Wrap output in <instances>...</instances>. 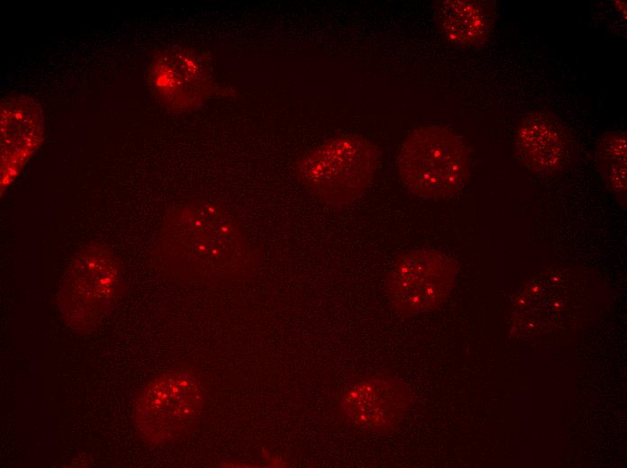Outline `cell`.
<instances>
[{
	"label": "cell",
	"mask_w": 627,
	"mask_h": 468,
	"mask_svg": "<svg viewBox=\"0 0 627 468\" xmlns=\"http://www.w3.org/2000/svg\"><path fill=\"white\" fill-rule=\"evenodd\" d=\"M203 405V390L193 374L166 373L150 382L136 399L134 426L144 441L166 444L194 424Z\"/></svg>",
	"instance_id": "cell-5"
},
{
	"label": "cell",
	"mask_w": 627,
	"mask_h": 468,
	"mask_svg": "<svg viewBox=\"0 0 627 468\" xmlns=\"http://www.w3.org/2000/svg\"><path fill=\"white\" fill-rule=\"evenodd\" d=\"M458 271V262L436 249L420 248L401 254L385 283L391 307L405 317L439 308L450 295Z\"/></svg>",
	"instance_id": "cell-6"
},
{
	"label": "cell",
	"mask_w": 627,
	"mask_h": 468,
	"mask_svg": "<svg viewBox=\"0 0 627 468\" xmlns=\"http://www.w3.org/2000/svg\"><path fill=\"white\" fill-rule=\"evenodd\" d=\"M379 159L377 148L364 137L349 133L332 137L299 158L297 181L320 202L350 204L369 187Z\"/></svg>",
	"instance_id": "cell-3"
},
{
	"label": "cell",
	"mask_w": 627,
	"mask_h": 468,
	"mask_svg": "<svg viewBox=\"0 0 627 468\" xmlns=\"http://www.w3.org/2000/svg\"><path fill=\"white\" fill-rule=\"evenodd\" d=\"M435 20L441 34L452 44L481 46L494 28V4L477 0L441 1L436 7Z\"/></svg>",
	"instance_id": "cell-11"
},
{
	"label": "cell",
	"mask_w": 627,
	"mask_h": 468,
	"mask_svg": "<svg viewBox=\"0 0 627 468\" xmlns=\"http://www.w3.org/2000/svg\"><path fill=\"white\" fill-rule=\"evenodd\" d=\"M396 166L407 189L429 200L455 196L470 174L467 145L455 131L440 124L410 131L398 151Z\"/></svg>",
	"instance_id": "cell-2"
},
{
	"label": "cell",
	"mask_w": 627,
	"mask_h": 468,
	"mask_svg": "<svg viewBox=\"0 0 627 468\" xmlns=\"http://www.w3.org/2000/svg\"><path fill=\"white\" fill-rule=\"evenodd\" d=\"M2 186L15 177L41 142V106L25 95H10L1 104Z\"/></svg>",
	"instance_id": "cell-9"
},
{
	"label": "cell",
	"mask_w": 627,
	"mask_h": 468,
	"mask_svg": "<svg viewBox=\"0 0 627 468\" xmlns=\"http://www.w3.org/2000/svg\"><path fill=\"white\" fill-rule=\"evenodd\" d=\"M627 139L623 131L603 134L597 141L595 161L600 176L619 203L626 205Z\"/></svg>",
	"instance_id": "cell-12"
},
{
	"label": "cell",
	"mask_w": 627,
	"mask_h": 468,
	"mask_svg": "<svg viewBox=\"0 0 627 468\" xmlns=\"http://www.w3.org/2000/svg\"><path fill=\"white\" fill-rule=\"evenodd\" d=\"M121 270L114 255L104 247L83 249L67 270L58 292V305L74 329L95 328L119 295Z\"/></svg>",
	"instance_id": "cell-4"
},
{
	"label": "cell",
	"mask_w": 627,
	"mask_h": 468,
	"mask_svg": "<svg viewBox=\"0 0 627 468\" xmlns=\"http://www.w3.org/2000/svg\"><path fill=\"white\" fill-rule=\"evenodd\" d=\"M153 250L157 260L172 272L200 277L243 274L257 260L234 216L209 202H191L172 211Z\"/></svg>",
	"instance_id": "cell-1"
},
{
	"label": "cell",
	"mask_w": 627,
	"mask_h": 468,
	"mask_svg": "<svg viewBox=\"0 0 627 468\" xmlns=\"http://www.w3.org/2000/svg\"><path fill=\"white\" fill-rule=\"evenodd\" d=\"M148 82L157 99L176 112L195 109L212 89L207 61L198 52L182 47L165 50L154 57Z\"/></svg>",
	"instance_id": "cell-8"
},
{
	"label": "cell",
	"mask_w": 627,
	"mask_h": 468,
	"mask_svg": "<svg viewBox=\"0 0 627 468\" xmlns=\"http://www.w3.org/2000/svg\"><path fill=\"white\" fill-rule=\"evenodd\" d=\"M413 393L402 380L390 375L364 378L350 385L340 410L350 426L367 432L388 433L404 419Z\"/></svg>",
	"instance_id": "cell-7"
},
{
	"label": "cell",
	"mask_w": 627,
	"mask_h": 468,
	"mask_svg": "<svg viewBox=\"0 0 627 468\" xmlns=\"http://www.w3.org/2000/svg\"><path fill=\"white\" fill-rule=\"evenodd\" d=\"M570 143L562 122L554 114L536 111L521 122L515 136L520 162L537 174H551L565 166Z\"/></svg>",
	"instance_id": "cell-10"
}]
</instances>
